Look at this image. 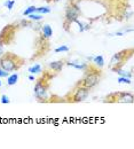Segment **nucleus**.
Returning <instances> with one entry per match:
<instances>
[{"label": "nucleus", "mask_w": 134, "mask_h": 149, "mask_svg": "<svg viewBox=\"0 0 134 149\" xmlns=\"http://www.w3.org/2000/svg\"><path fill=\"white\" fill-rule=\"evenodd\" d=\"M22 62L23 60L19 58L17 55H14L13 53H6L0 56V68H2L8 72L17 70L22 65Z\"/></svg>", "instance_id": "nucleus-1"}, {"label": "nucleus", "mask_w": 134, "mask_h": 149, "mask_svg": "<svg viewBox=\"0 0 134 149\" xmlns=\"http://www.w3.org/2000/svg\"><path fill=\"white\" fill-rule=\"evenodd\" d=\"M99 80H100V71L94 70V71L87 72L81 81V86H85L87 88H93L97 85Z\"/></svg>", "instance_id": "nucleus-2"}, {"label": "nucleus", "mask_w": 134, "mask_h": 149, "mask_svg": "<svg viewBox=\"0 0 134 149\" xmlns=\"http://www.w3.org/2000/svg\"><path fill=\"white\" fill-rule=\"evenodd\" d=\"M90 95V88L85 86H79L74 91V94L71 96V102H81L85 101Z\"/></svg>", "instance_id": "nucleus-3"}, {"label": "nucleus", "mask_w": 134, "mask_h": 149, "mask_svg": "<svg viewBox=\"0 0 134 149\" xmlns=\"http://www.w3.org/2000/svg\"><path fill=\"white\" fill-rule=\"evenodd\" d=\"M80 13V8L77 3H71V6H69L67 8L65 12V22L67 23H72L78 19V15Z\"/></svg>", "instance_id": "nucleus-4"}, {"label": "nucleus", "mask_w": 134, "mask_h": 149, "mask_svg": "<svg viewBox=\"0 0 134 149\" xmlns=\"http://www.w3.org/2000/svg\"><path fill=\"white\" fill-rule=\"evenodd\" d=\"M127 56H131V54L127 55V51H122V52H119V53H116V54H114V56L111 57L110 65H111V67H116V68L119 67V65L123 63L124 58L127 57Z\"/></svg>", "instance_id": "nucleus-5"}, {"label": "nucleus", "mask_w": 134, "mask_h": 149, "mask_svg": "<svg viewBox=\"0 0 134 149\" xmlns=\"http://www.w3.org/2000/svg\"><path fill=\"white\" fill-rule=\"evenodd\" d=\"M35 94H36L37 99L44 100V99L46 97V94H47V87H46L42 83L38 81V83L36 84V86H35Z\"/></svg>", "instance_id": "nucleus-6"}, {"label": "nucleus", "mask_w": 134, "mask_h": 149, "mask_svg": "<svg viewBox=\"0 0 134 149\" xmlns=\"http://www.w3.org/2000/svg\"><path fill=\"white\" fill-rule=\"evenodd\" d=\"M115 101L122 103H133V95L130 93H115Z\"/></svg>", "instance_id": "nucleus-7"}, {"label": "nucleus", "mask_w": 134, "mask_h": 149, "mask_svg": "<svg viewBox=\"0 0 134 149\" xmlns=\"http://www.w3.org/2000/svg\"><path fill=\"white\" fill-rule=\"evenodd\" d=\"M63 67H64V62H63V61H55V62L49 63V68H51L52 70L56 71V72L61 71Z\"/></svg>", "instance_id": "nucleus-8"}, {"label": "nucleus", "mask_w": 134, "mask_h": 149, "mask_svg": "<svg viewBox=\"0 0 134 149\" xmlns=\"http://www.w3.org/2000/svg\"><path fill=\"white\" fill-rule=\"evenodd\" d=\"M19 80V74H9L7 77V85L8 86H13L17 83Z\"/></svg>", "instance_id": "nucleus-9"}, {"label": "nucleus", "mask_w": 134, "mask_h": 149, "mask_svg": "<svg viewBox=\"0 0 134 149\" xmlns=\"http://www.w3.org/2000/svg\"><path fill=\"white\" fill-rule=\"evenodd\" d=\"M41 31H42V35H44L45 38H51L53 36V30H52V28H51L48 24L44 25L42 29H41Z\"/></svg>", "instance_id": "nucleus-10"}, {"label": "nucleus", "mask_w": 134, "mask_h": 149, "mask_svg": "<svg viewBox=\"0 0 134 149\" xmlns=\"http://www.w3.org/2000/svg\"><path fill=\"white\" fill-rule=\"evenodd\" d=\"M67 64H68V65H71V67H74V68H76V69H79V70H85V69L87 68V64H86V63H79V62H72V61L68 62Z\"/></svg>", "instance_id": "nucleus-11"}, {"label": "nucleus", "mask_w": 134, "mask_h": 149, "mask_svg": "<svg viewBox=\"0 0 134 149\" xmlns=\"http://www.w3.org/2000/svg\"><path fill=\"white\" fill-rule=\"evenodd\" d=\"M92 60H93V62L95 63L96 65L100 67V68H102V67L104 65V58H103L102 55H97V56H95V57H93Z\"/></svg>", "instance_id": "nucleus-12"}, {"label": "nucleus", "mask_w": 134, "mask_h": 149, "mask_svg": "<svg viewBox=\"0 0 134 149\" xmlns=\"http://www.w3.org/2000/svg\"><path fill=\"white\" fill-rule=\"evenodd\" d=\"M29 72H30V74H32L41 72V65L36 64V65H33V67H30V68H29Z\"/></svg>", "instance_id": "nucleus-13"}, {"label": "nucleus", "mask_w": 134, "mask_h": 149, "mask_svg": "<svg viewBox=\"0 0 134 149\" xmlns=\"http://www.w3.org/2000/svg\"><path fill=\"white\" fill-rule=\"evenodd\" d=\"M36 13H39V14H48V13H51V8L49 7H39V8H36Z\"/></svg>", "instance_id": "nucleus-14"}, {"label": "nucleus", "mask_w": 134, "mask_h": 149, "mask_svg": "<svg viewBox=\"0 0 134 149\" xmlns=\"http://www.w3.org/2000/svg\"><path fill=\"white\" fill-rule=\"evenodd\" d=\"M36 8H37V7H35V6H30L29 8H26V9L23 12V15H24V16H28V15H30V14H32V13H36Z\"/></svg>", "instance_id": "nucleus-15"}, {"label": "nucleus", "mask_w": 134, "mask_h": 149, "mask_svg": "<svg viewBox=\"0 0 134 149\" xmlns=\"http://www.w3.org/2000/svg\"><path fill=\"white\" fill-rule=\"evenodd\" d=\"M28 16L32 19V21H40V19H42V15L41 14H35V13H32V14H30Z\"/></svg>", "instance_id": "nucleus-16"}, {"label": "nucleus", "mask_w": 134, "mask_h": 149, "mask_svg": "<svg viewBox=\"0 0 134 149\" xmlns=\"http://www.w3.org/2000/svg\"><path fill=\"white\" fill-rule=\"evenodd\" d=\"M3 5H5L9 10H12L13 7H14V5H15V0H7V1H5Z\"/></svg>", "instance_id": "nucleus-17"}, {"label": "nucleus", "mask_w": 134, "mask_h": 149, "mask_svg": "<svg viewBox=\"0 0 134 149\" xmlns=\"http://www.w3.org/2000/svg\"><path fill=\"white\" fill-rule=\"evenodd\" d=\"M118 83H120V84H131V79L128 78V77H119L118 78Z\"/></svg>", "instance_id": "nucleus-18"}, {"label": "nucleus", "mask_w": 134, "mask_h": 149, "mask_svg": "<svg viewBox=\"0 0 134 149\" xmlns=\"http://www.w3.org/2000/svg\"><path fill=\"white\" fill-rule=\"evenodd\" d=\"M61 52H69V47L68 46H60L55 49V53H61Z\"/></svg>", "instance_id": "nucleus-19"}, {"label": "nucleus", "mask_w": 134, "mask_h": 149, "mask_svg": "<svg viewBox=\"0 0 134 149\" xmlns=\"http://www.w3.org/2000/svg\"><path fill=\"white\" fill-rule=\"evenodd\" d=\"M10 102V100H9V97L7 96V95H2L1 96V103H3V104H7V103H9Z\"/></svg>", "instance_id": "nucleus-20"}, {"label": "nucleus", "mask_w": 134, "mask_h": 149, "mask_svg": "<svg viewBox=\"0 0 134 149\" xmlns=\"http://www.w3.org/2000/svg\"><path fill=\"white\" fill-rule=\"evenodd\" d=\"M9 76V72L3 70L2 68H0V78H5V77H8Z\"/></svg>", "instance_id": "nucleus-21"}, {"label": "nucleus", "mask_w": 134, "mask_h": 149, "mask_svg": "<svg viewBox=\"0 0 134 149\" xmlns=\"http://www.w3.org/2000/svg\"><path fill=\"white\" fill-rule=\"evenodd\" d=\"M3 54V47H2V45H0V56Z\"/></svg>", "instance_id": "nucleus-22"}, {"label": "nucleus", "mask_w": 134, "mask_h": 149, "mask_svg": "<svg viewBox=\"0 0 134 149\" xmlns=\"http://www.w3.org/2000/svg\"><path fill=\"white\" fill-rule=\"evenodd\" d=\"M29 79H30V80H35V76H32V74L29 76Z\"/></svg>", "instance_id": "nucleus-23"}, {"label": "nucleus", "mask_w": 134, "mask_h": 149, "mask_svg": "<svg viewBox=\"0 0 134 149\" xmlns=\"http://www.w3.org/2000/svg\"><path fill=\"white\" fill-rule=\"evenodd\" d=\"M1 85H2V81H1V80H0V87H1Z\"/></svg>", "instance_id": "nucleus-24"}]
</instances>
